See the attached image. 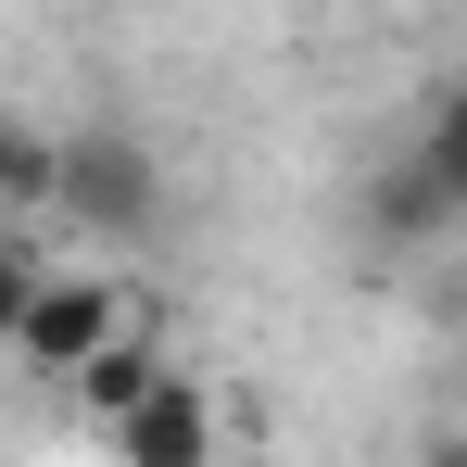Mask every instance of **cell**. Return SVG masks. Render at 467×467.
<instances>
[{
  "instance_id": "6",
  "label": "cell",
  "mask_w": 467,
  "mask_h": 467,
  "mask_svg": "<svg viewBox=\"0 0 467 467\" xmlns=\"http://www.w3.org/2000/svg\"><path fill=\"white\" fill-rule=\"evenodd\" d=\"M51 190H64V140H38V127H13V114H0V215L51 202Z\"/></svg>"
},
{
  "instance_id": "1",
  "label": "cell",
  "mask_w": 467,
  "mask_h": 467,
  "mask_svg": "<svg viewBox=\"0 0 467 467\" xmlns=\"http://www.w3.org/2000/svg\"><path fill=\"white\" fill-rule=\"evenodd\" d=\"M88 240H152L164 228V164L127 140V127H77L64 140V190H51Z\"/></svg>"
},
{
  "instance_id": "3",
  "label": "cell",
  "mask_w": 467,
  "mask_h": 467,
  "mask_svg": "<svg viewBox=\"0 0 467 467\" xmlns=\"http://www.w3.org/2000/svg\"><path fill=\"white\" fill-rule=\"evenodd\" d=\"M101 442H114V467H215V442H228V417H215V379H190V367H177V379H164L140 417H114Z\"/></svg>"
},
{
  "instance_id": "7",
  "label": "cell",
  "mask_w": 467,
  "mask_h": 467,
  "mask_svg": "<svg viewBox=\"0 0 467 467\" xmlns=\"http://www.w3.org/2000/svg\"><path fill=\"white\" fill-rule=\"evenodd\" d=\"M38 278H51V265H38L26 240L0 228V354H13V328H26V304H38Z\"/></svg>"
},
{
  "instance_id": "8",
  "label": "cell",
  "mask_w": 467,
  "mask_h": 467,
  "mask_svg": "<svg viewBox=\"0 0 467 467\" xmlns=\"http://www.w3.org/2000/svg\"><path fill=\"white\" fill-rule=\"evenodd\" d=\"M417 467H467V430H442V442H430V455H417Z\"/></svg>"
},
{
  "instance_id": "2",
  "label": "cell",
  "mask_w": 467,
  "mask_h": 467,
  "mask_svg": "<svg viewBox=\"0 0 467 467\" xmlns=\"http://www.w3.org/2000/svg\"><path fill=\"white\" fill-rule=\"evenodd\" d=\"M114 328H127V278H101V265H51L38 304H26V328H13V367H38V379L64 391Z\"/></svg>"
},
{
  "instance_id": "5",
  "label": "cell",
  "mask_w": 467,
  "mask_h": 467,
  "mask_svg": "<svg viewBox=\"0 0 467 467\" xmlns=\"http://www.w3.org/2000/svg\"><path fill=\"white\" fill-rule=\"evenodd\" d=\"M404 164H417V177L442 190V215H455V228H467V77L442 88L430 114H417V152H404Z\"/></svg>"
},
{
  "instance_id": "4",
  "label": "cell",
  "mask_w": 467,
  "mask_h": 467,
  "mask_svg": "<svg viewBox=\"0 0 467 467\" xmlns=\"http://www.w3.org/2000/svg\"><path fill=\"white\" fill-rule=\"evenodd\" d=\"M164 379H177V354H164L152 328L127 316V328H114V341H101V354H88V367H77L64 391H77V417H88V430H114V417H140V404H152Z\"/></svg>"
}]
</instances>
